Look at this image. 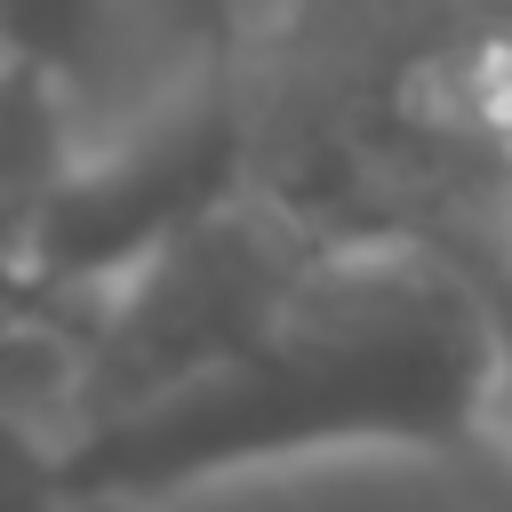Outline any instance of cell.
<instances>
[{
    "label": "cell",
    "mask_w": 512,
    "mask_h": 512,
    "mask_svg": "<svg viewBox=\"0 0 512 512\" xmlns=\"http://www.w3.org/2000/svg\"><path fill=\"white\" fill-rule=\"evenodd\" d=\"M496 336L464 264L408 232H328L296 280L176 384L48 440L72 504L152 512L320 448H472Z\"/></svg>",
    "instance_id": "obj_1"
},
{
    "label": "cell",
    "mask_w": 512,
    "mask_h": 512,
    "mask_svg": "<svg viewBox=\"0 0 512 512\" xmlns=\"http://www.w3.org/2000/svg\"><path fill=\"white\" fill-rule=\"evenodd\" d=\"M432 248H448V256L464 264V280L480 288V304H488V336H496V376H488V432H512V264H504L488 240H464V232H448V240H432Z\"/></svg>",
    "instance_id": "obj_2"
}]
</instances>
